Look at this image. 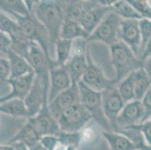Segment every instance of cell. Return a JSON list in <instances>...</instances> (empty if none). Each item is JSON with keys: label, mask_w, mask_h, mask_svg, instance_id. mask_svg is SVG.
<instances>
[{"label": "cell", "mask_w": 151, "mask_h": 150, "mask_svg": "<svg viewBox=\"0 0 151 150\" xmlns=\"http://www.w3.org/2000/svg\"><path fill=\"white\" fill-rule=\"evenodd\" d=\"M32 11L46 28L50 35L51 55V52L55 51V44L60 38V31L65 17L62 1H35Z\"/></svg>", "instance_id": "obj_1"}, {"label": "cell", "mask_w": 151, "mask_h": 150, "mask_svg": "<svg viewBox=\"0 0 151 150\" xmlns=\"http://www.w3.org/2000/svg\"><path fill=\"white\" fill-rule=\"evenodd\" d=\"M111 64L116 71L117 83L135 70L143 67V62L128 45L117 41L110 47Z\"/></svg>", "instance_id": "obj_2"}, {"label": "cell", "mask_w": 151, "mask_h": 150, "mask_svg": "<svg viewBox=\"0 0 151 150\" xmlns=\"http://www.w3.org/2000/svg\"><path fill=\"white\" fill-rule=\"evenodd\" d=\"M12 16L25 36L31 41L38 44L49 60H53L50 55L51 44L50 35L46 28L36 18L33 12L31 11L26 16H22L17 14H13Z\"/></svg>", "instance_id": "obj_3"}, {"label": "cell", "mask_w": 151, "mask_h": 150, "mask_svg": "<svg viewBox=\"0 0 151 150\" xmlns=\"http://www.w3.org/2000/svg\"><path fill=\"white\" fill-rule=\"evenodd\" d=\"M78 84L80 91V102L91 116L92 119H94L104 131H113L103 111L101 93L90 89L82 81Z\"/></svg>", "instance_id": "obj_4"}, {"label": "cell", "mask_w": 151, "mask_h": 150, "mask_svg": "<svg viewBox=\"0 0 151 150\" xmlns=\"http://www.w3.org/2000/svg\"><path fill=\"white\" fill-rule=\"evenodd\" d=\"M50 89L49 74L35 75L28 95L23 100L29 113V117L37 115L42 110L44 103L48 101Z\"/></svg>", "instance_id": "obj_5"}, {"label": "cell", "mask_w": 151, "mask_h": 150, "mask_svg": "<svg viewBox=\"0 0 151 150\" xmlns=\"http://www.w3.org/2000/svg\"><path fill=\"white\" fill-rule=\"evenodd\" d=\"M123 19L114 11H110L86 39L87 42L100 41L111 47L118 40V31Z\"/></svg>", "instance_id": "obj_6"}, {"label": "cell", "mask_w": 151, "mask_h": 150, "mask_svg": "<svg viewBox=\"0 0 151 150\" xmlns=\"http://www.w3.org/2000/svg\"><path fill=\"white\" fill-rule=\"evenodd\" d=\"M150 117L151 113L147 111L141 101L134 100L126 103L116 119L114 131L141 125Z\"/></svg>", "instance_id": "obj_7"}, {"label": "cell", "mask_w": 151, "mask_h": 150, "mask_svg": "<svg viewBox=\"0 0 151 150\" xmlns=\"http://www.w3.org/2000/svg\"><path fill=\"white\" fill-rule=\"evenodd\" d=\"M92 119L81 102L71 106L60 116L57 122L60 131L65 132H79Z\"/></svg>", "instance_id": "obj_8"}, {"label": "cell", "mask_w": 151, "mask_h": 150, "mask_svg": "<svg viewBox=\"0 0 151 150\" xmlns=\"http://www.w3.org/2000/svg\"><path fill=\"white\" fill-rule=\"evenodd\" d=\"M87 66L81 81L86 86L97 92H103L107 89L116 86V79H108L104 74L101 68L93 60L89 48L86 53Z\"/></svg>", "instance_id": "obj_9"}, {"label": "cell", "mask_w": 151, "mask_h": 150, "mask_svg": "<svg viewBox=\"0 0 151 150\" xmlns=\"http://www.w3.org/2000/svg\"><path fill=\"white\" fill-rule=\"evenodd\" d=\"M103 111L112 131L116 130V122L126 103L122 98L117 86H114L101 92Z\"/></svg>", "instance_id": "obj_10"}, {"label": "cell", "mask_w": 151, "mask_h": 150, "mask_svg": "<svg viewBox=\"0 0 151 150\" xmlns=\"http://www.w3.org/2000/svg\"><path fill=\"white\" fill-rule=\"evenodd\" d=\"M27 121L41 137L46 135L57 136L61 131L58 122L48 108V101L44 103L42 110L37 115L27 118Z\"/></svg>", "instance_id": "obj_11"}, {"label": "cell", "mask_w": 151, "mask_h": 150, "mask_svg": "<svg viewBox=\"0 0 151 150\" xmlns=\"http://www.w3.org/2000/svg\"><path fill=\"white\" fill-rule=\"evenodd\" d=\"M118 40L128 45L141 60V35L139 20H122L118 31Z\"/></svg>", "instance_id": "obj_12"}, {"label": "cell", "mask_w": 151, "mask_h": 150, "mask_svg": "<svg viewBox=\"0 0 151 150\" xmlns=\"http://www.w3.org/2000/svg\"><path fill=\"white\" fill-rule=\"evenodd\" d=\"M78 102H80V91L78 83H72L66 90L48 103V108L55 119H58L63 113Z\"/></svg>", "instance_id": "obj_13"}, {"label": "cell", "mask_w": 151, "mask_h": 150, "mask_svg": "<svg viewBox=\"0 0 151 150\" xmlns=\"http://www.w3.org/2000/svg\"><path fill=\"white\" fill-rule=\"evenodd\" d=\"M50 89L48 94V103L63 91L66 90L72 84L71 77L67 66L53 65L49 71Z\"/></svg>", "instance_id": "obj_14"}, {"label": "cell", "mask_w": 151, "mask_h": 150, "mask_svg": "<svg viewBox=\"0 0 151 150\" xmlns=\"http://www.w3.org/2000/svg\"><path fill=\"white\" fill-rule=\"evenodd\" d=\"M35 78V72L32 71L23 76L8 80L5 83L10 85L12 90L5 95L0 97V104L12 99L24 100L32 86Z\"/></svg>", "instance_id": "obj_15"}, {"label": "cell", "mask_w": 151, "mask_h": 150, "mask_svg": "<svg viewBox=\"0 0 151 150\" xmlns=\"http://www.w3.org/2000/svg\"><path fill=\"white\" fill-rule=\"evenodd\" d=\"M27 61L30 65L35 75L49 74L50 68L54 64V60H49L42 47L33 41H32Z\"/></svg>", "instance_id": "obj_16"}, {"label": "cell", "mask_w": 151, "mask_h": 150, "mask_svg": "<svg viewBox=\"0 0 151 150\" xmlns=\"http://www.w3.org/2000/svg\"><path fill=\"white\" fill-rule=\"evenodd\" d=\"M99 3V2H98ZM113 11V7L101 6L99 4L88 10L79 19L78 22L83 29L88 33L92 34L99 25L101 23L103 19L110 11Z\"/></svg>", "instance_id": "obj_17"}, {"label": "cell", "mask_w": 151, "mask_h": 150, "mask_svg": "<svg viewBox=\"0 0 151 150\" xmlns=\"http://www.w3.org/2000/svg\"><path fill=\"white\" fill-rule=\"evenodd\" d=\"M7 60H9L10 65V78L9 79L19 78L29 73L34 71L27 61L25 58L22 57L17 53H14L11 48H9L5 53Z\"/></svg>", "instance_id": "obj_18"}, {"label": "cell", "mask_w": 151, "mask_h": 150, "mask_svg": "<svg viewBox=\"0 0 151 150\" xmlns=\"http://www.w3.org/2000/svg\"><path fill=\"white\" fill-rule=\"evenodd\" d=\"M89 36L90 35L83 29L79 22L68 17H64V21L60 31V38L71 41L78 38L86 40Z\"/></svg>", "instance_id": "obj_19"}, {"label": "cell", "mask_w": 151, "mask_h": 150, "mask_svg": "<svg viewBox=\"0 0 151 150\" xmlns=\"http://www.w3.org/2000/svg\"><path fill=\"white\" fill-rule=\"evenodd\" d=\"M101 134L111 150H138L135 144L129 138L119 132L103 131Z\"/></svg>", "instance_id": "obj_20"}, {"label": "cell", "mask_w": 151, "mask_h": 150, "mask_svg": "<svg viewBox=\"0 0 151 150\" xmlns=\"http://www.w3.org/2000/svg\"><path fill=\"white\" fill-rule=\"evenodd\" d=\"M41 137L38 135L36 131L31 126V124L27 121L25 125H23L17 134H15L8 142V145L16 142H20L26 144L29 148H32L40 141Z\"/></svg>", "instance_id": "obj_21"}, {"label": "cell", "mask_w": 151, "mask_h": 150, "mask_svg": "<svg viewBox=\"0 0 151 150\" xmlns=\"http://www.w3.org/2000/svg\"><path fill=\"white\" fill-rule=\"evenodd\" d=\"M66 66L72 83H78L81 81L87 66L86 53L72 54Z\"/></svg>", "instance_id": "obj_22"}, {"label": "cell", "mask_w": 151, "mask_h": 150, "mask_svg": "<svg viewBox=\"0 0 151 150\" xmlns=\"http://www.w3.org/2000/svg\"><path fill=\"white\" fill-rule=\"evenodd\" d=\"M9 36L10 37L12 41L10 47L11 49L14 53H17L27 60L32 41L25 36L18 26L9 34Z\"/></svg>", "instance_id": "obj_23"}, {"label": "cell", "mask_w": 151, "mask_h": 150, "mask_svg": "<svg viewBox=\"0 0 151 150\" xmlns=\"http://www.w3.org/2000/svg\"><path fill=\"white\" fill-rule=\"evenodd\" d=\"M72 41L71 40L60 38L54 47L56 60L54 65L66 66L69 62L72 55Z\"/></svg>", "instance_id": "obj_24"}, {"label": "cell", "mask_w": 151, "mask_h": 150, "mask_svg": "<svg viewBox=\"0 0 151 150\" xmlns=\"http://www.w3.org/2000/svg\"><path fill=\"white\" fill-rule=\"evenodd\" d=\"M135 100L141 101L142 98L150 88L151 81L144 68H140L132 72Z\"/></svg>", "instance_id": "obj_25"}, {"label": "cell", "mask_w": 151, "mask_h": 150, "mask_svg": "<svg viewBox=\"0 0 151 150\" xmlns=\"http://www.w3.org/2000/svg\"><path fill=\"white\" fill-rule=\"evenodd\" d=\"M0 113L15 117L29 118V113L23 100L12 99L0 104Z\"/></svg>", "instance_id": "obj_26"}, {"label": "cell", "mask_w": 151, "mask_h": 150, "mask_svg": "<svg viewBox=\"0 0 151 150\" xmlns=\"http://www.w3.org/2000/svg\"><path fill=\"white\" fill-rule=\"evenodd\" d=\"M0 12L12 15L13 14L26 16L30 13L24 1L0 0Z\"/></svg>", "instance_id": "obj_27"}, {"label": "cell", "mask_w": 151, "mask_h": 150, "mask_svg": "<svg viewBox=\"0 0 151 150\" xmlns=\"http://www.w3.org/2000/svg\"><path fill=\"white\" fill-rule=\"evenodd\" d=\"M113 11L123 20H140L141 17L127 0L116 1L113 6Z\"/></svg>", "instance_id": "obj_28"}, {"label": "cell", "mask_w": 151, "mask_h": 150, "mask_svg": "<svg viewBox=\"0 0 151 150\" xmlns=\"http://www.w3.org/2000/svg\"><path fill=\"white\" fill-rule=\"evenodd\" d=\"M116 86L122 98L126 104L135 100L132 72L118 83Z\"/></svg>", "instance_id": "obj_29"}, {"label": "cell", "mask_w": 151, "mask_h": 150, "mask_svg": "<svg viewBox=\"0 0 151 150\" xmlns=\"http://www.w3.org/2000/svg\"><path fill=\"white\" fill-rule=\"evenodd\" d=\"M59 140V144L65 146H74L79 147L82 141L81 132H65L60 131L57 135Z\"/></svg>", "instance_id": "obj_30"}, {"label": "cell", "mask_w": 151, "mask_h": 150, "mask_svg": "<svg viewBox=\"0 0 151 150\" xmlns=\"http://www.w3.org/2000/svg\"><path fill=\"white\" fill-rule=\"evenodd\" d=\"M140 35H141V57L145 51L147 44L151 39V20L141 19L139 20Z\"/></svg>", "instance_id": "obj_31"}, {"label": "cell", "mask_w": 151, "mask_h": 150, "mask_svg": "<svg viewBox=\"0 0 151 150\" xmlns=\"http://www.w3.org/2000/svg\"><path fill=\"white\" fill-rule=\"evenodd\" d=\"M142 19L151 20V4L147 0H127Z\"/></svg>", "instance_id": "obj_32"}, {"label": "cell", "mask_w": 151, "mask_h": 150, "mask_svg": "<svg viewBox=\"0 0 151 150\" xmlns=\"http://www.w3.org/2000/svg\"><path fill=\"white\" fill-rule=\"evenodd\" d=\"M17 27V24L14 20H12L6 14L0 12V30L9 35L14 29Z\"/></svg>", "instance_id": "obj_33"}, {"label": "cell", "mask_w": 151, "mask_h": 150, "mask_svg": "<svg viewBox=\"0 0 151 150\" xmlns=\"http://www.w3.org/2000/svg\"><path fill=\"white\" fill-rule=\"evenodd\" d=\"M10 78V65L7 58L0 57V83H5Z\"/></svg>", "instance_id": "obj_34"}, {"label": "cell", "mask_w": 151, "mask_h": 150, "mask_svg": "<svg viewBox=\"0 0 151 150\" xmlns=\"http://www.w3.org/2000/svg\"><path fill=\"white\" fill-rule=\"evenodd\" d=\"M39 143L47 150H54L59 144V140L57 136L46 135L41 137Z\"/></svg>", "instance_id": "obj_35"}, {"label": "cell", "mask_w": 151, "mask_h": 150, "mask_svg": "<svg viewBox=\"0 0 151 150\" xmlns=\"http://www.w3.org/2000/svg\"><path fill=\"white\" fill-rule=\"evenodd\" d=\"M138 128L142 133L145 143L151 145V117L141 125H138Z\"/></svg>", "instance_id": "obj_36"}, {"label": "cell", "mask_w": 151, "mask_h": 150, "mask_svg": "<svg viewBox=\"0 0 151 150\" xmlns=\"http://www.w3.org/2000/svg\"><path fill=\"white\" fill-rule=\"evenodd\" d=\"M11 44L12 41L9 35L0 30V53L5 54L7 50L10 48Z\"/></svg>", "instance_id": "obj_37"}, {"label": "cell", "mask_w": 151, "mask_h": 150, "mask_svg": "<svg viewBox=\"0 0 151 150\" xmlns=\"http://www.w3.org/2000/svg\"><path fill=\"white\" fill-rule=\"evenodd\" d=\"M141 103L143 104L144 107L147 109V111L151 113V86L145 93L144 97L141 99Z\"/></svg>", "instance_id": "obj_38"}, {"label": "cell", "mask_w": 151, "mask_h": 150, "mask_svg": "<svg viewBox=\"0 0 151 150\" xmlns=\"http://www.w3.org/2000/svg\"><path fill=\"white\" fill-rule=\"evenodd\" d=\"M143 68L145 70L148 78L151 81V57L147 58V60L143 62Z\"/></svg>", "instance_id": "obj_39"}, {"label": "cell", "mask_w": 151, "mask_h": 150, "mask_svg": "<svg viewBox=\"0 0 151 150\" xmlns=\"http://www.w3.org/2000/svg\"><path fill=\"white\" fill-rule=\"evenodd\" d=\"M149 57H151V39L150 40V41L148 42L147 44L145 51H144V53H143L142 56L141 57V60L143 62L145 60H147Z\"/></svg>", "instance_id": "obj_40"}, {"label": "cell", "mask_w": 151, "mask_h": 150, "mask_svg": "<svg viewBox=\"0 0 151 150\" xmlns=\"http://www.w3.org/2000/svg\"><path fill=\"white\" fill-rule=\"evenodd\" d=\"M10 145L12 146L14 150H29V148L26 144H23V143L16 142L13 143V144H10Z\"/></svg>", "instance_id": "obj_41"}, {"label": "cell", "mask_w": 151, "mask_h": 150, "mask_svg": "<svg viewBox=\"0 0 151 150\" xmlns=\"http://www.w3.org/2000/svg\"><path fill=\"white\" fill-rule=\"evenodd\" d=\"M29 150H47V149H45L40 143H38V144H36L35 146H34L33 147L29 149Z\"/></svg>", "instance_id": "obj_42"}, {"label": "cell", "mask_w": 151, "mask_h": 150, "mask_svg": "<svg viewBox=\"0 0 151 150\" xmlns=\"http://www.w3.org/2000/svg\"><path fill=\"white\" fill-rule=\"evenodd\" d=\"M138 150H151V145H148L146 143H145L138 147Z\"/></svg>", "instance_id": "obj_43"}, {"label": "cell", "mask_w": 151, "mask_h": 150, "mask_svg": "<svg viewBox=\"0 0 151 150\" xmlns=\"http://www.w3.org/2000/svg\"><path fill=\"white\" fill-rule=\"evenodd\" d=\"M0 150H14L11 145H0Z\"/></svg>", "instance_id": "obj_44"}, {"label": "cell", "mask_w": 151, "mask_h": 150, "mask_svg": "<svg viewBox=\"0 0 151 150\" xmlns=\"http://www.w3.org/2000/svg\"><path fill=\"white\" fill-rule=\"evenodd\" d=\"M54 150H66V146H65L62 145V144H59L57 146V147L55 148Z\"/></svg>", "instance_id": "obj_45"}, {"label": "cell", "mask_w": 151, "mask_h": 150, "mask_svg": "<svg viewBox=\"0 0 151 150\" xmlns=\"http://www.w3.org/2000/svg\"><path fill=\"white\" fill-rule=\"evenodd\" d=\"M66 150H78V147L69 146H66Z\"/></svg>", "instance_id": "obj_46"}, {"label": "cell", "mask_w": 151, "mask_h": 150, "mask_svg": "<svg viewBox=\"0 0 151 150\" xmlns=\"http://www.w3.org/2000/svg\"><path fill=\"white\" fill-rule=\"evenodd\" d=\"M150 4H151V1H150Z\"/></svg>", "instance_id": "obj_47"}]
</instances>
